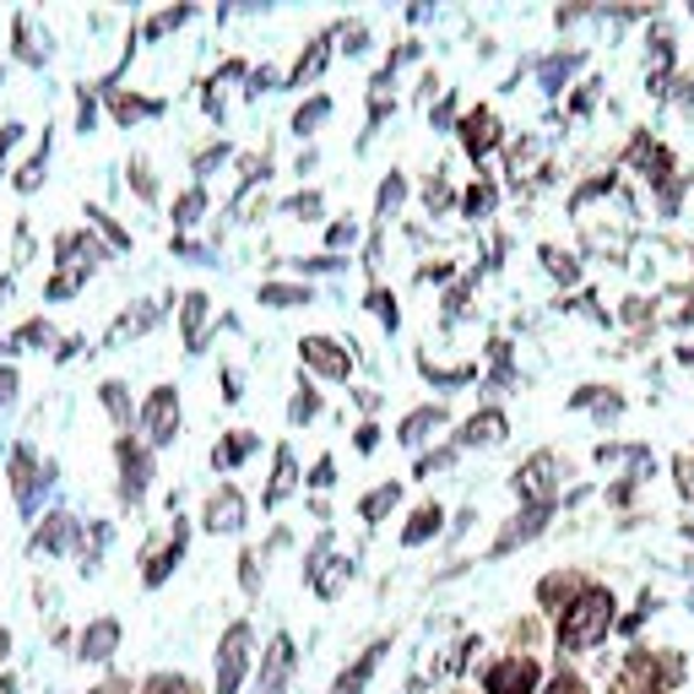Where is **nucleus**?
I'll return each mask as SVG.
<instances>
[{"label":"nucleus","instance_id":"obj_35","mask_svg":"<svg viewBox=\"0 0 694 694\" xmlns=\"http://www.w3.org/2000/svg\"><path fill=\"white\" fill-rule=\"evenodd\" d=\"M493 202H499L493 185H472V190H467V217H489Z\"/></svg>","mask_w":694,"mask_h":694},{"label":"nucleus","instance_id":"obj_28","mask_svg":"<svg viewBox=\"0 0 694 694\" xmlns=\"http://www.w3.org/2000/svg\"><path fill=\"white\" fill-rule=\"evenodd\" d=\"M402 202H408V185H402V174H391V179L380 185V196H374V212H380V217H397Z\"/></svg>","mask_w":694,"mask_h":694},{"label":"nucleus","instance_id":"obj_26","mask_svg":"<svg viewBox=\"0 0 694 694\" xmlns=\"http://www.w3.org/2000/svg\"><path fill=\"white\" fill-rule=\"evenodd\" d=\"M115 115H120L125 125L147 120V115H164V98H120V92H115Z\"/></svg>","mask_w":694,"mask_h":694},{"label":"nucleus","instance_id":"obj_11","mask_svg":"<svg viewBox=\"0 0 694 694\" xmlns=\"http://www.w3.org/2000/svg\"><path fill=\"white\" fill-rule=\"evenodd\" d=\"M115 646H120V618H92L82 629V662H109L115 656Z\"/></svg>","mask_w":694,"mask_h":694},{"label":"nucleus","instance_id":"obj_46","mask_svg":"<svg viewBox=\"0 0 694 694\" xmlns=\"http://www.w3.org/2000/svg\"><path fill=\"white\" fill-rule=\"evenodd\" d=\"M17 136H22V125H6V130H0V153H11V147H17Z\"/></svg>","mask_w":694,"mask_h":694},{"label":"nucleus","instance_id":"obj_43","mask_svg":"<svg viewBox=\"0 0 694 694\" xmlns=\"http://www.w3.org/2000/svg\"><path fill=\"white\" fill-rule=\"evenodd\" d=\"M240 580H245V592H255V586H261V575H255V554H245V559H240Z\"/></svg>","mask_w":694,"mask_h":694},{"label":"nucleus","instance_id":"obj_19","mask_svg":"<svg viewBox=\"0 0 694 694\" xmlns=\"http://www.w3.org/2000/svg\"><path fill=\"white\" fill-rule=\"evenodd\" d=\"M315 293H310V283H266L261 287V304H272V310H293V304H310Z\"/></svg>","mask_w":694,"mask_h":694},{"label":"nucleus","instance_id":"obj_25","mask_svg":"<svg viewBox=\"0 0 694 694\" xmlns=\"http://www.w3.org/2000/svg\"><path fill=\"white\" fill-rule=\"evenodd\" d=\"M202 321H206V293H185V348H202Z\"/></svg>","mask_w":694,"mask_h":694},{"label":"nucleus","instance_id":"obj_30","mask_svg":"<svg viewBox=\"0 0 694 694\" xmlns=\"http://www.w3.org/2000/svg\"><path fill=\"white\" fill-rule=\"evenodd\" d=\"M179 554H185V531H174V543H168L164 554H158V565L147 570V586H164V575L179 565Z\"/></svg>","mask_w":694,"mask_h":694},{"label":"nucleus","instance_id":"obj_36","mask_svg":"<svg viewBox=\"0 0 694 694\" xmlns=\"http://www.w3.org/2000/svg\"><path fill=\"white\" fill-rule=\"evenodd\" d=\"M315 412H321V397H315L310 385H299V397L287 402V418H293V423H304V418H315Z\"/></svg>","mask_w":694,"mask_h":694},{"label":"nucleus","instance_id":"obj_31","mask_svg":"<svg viewBox=\"0 0 694 694\" xmlns=\"http://www.w3.org/2000/svg\"><path fill=\"white\" fill-rule=\"evenodd\" d=\"M283 217H293V223H315V217H321V190H304V196L283 202Z\"/></svg>","mask_w":694,"mask_h":694},{"label":"nucleus","instance_id":"obj_14","mask_svg":"<svg viewBox=\"0 0 694 694\" xmlns=\"http://www.w3.org/2000/svg\"><path fill=\"white\" fill-rule=\"evenodd\" d=\"M505 434H510V423H505V412H493V408L461 423V446H499Z\"/></svg>","mask_w":694,"mask_h":694},{"label":"nucleus","instance_id":"obj_4","mask_svg":"<svg viewBox=\"0 0 694 694\" xmlns=\"http://www.w3.org/2000/svg\"><path fill=\"white\" fill-rule=\"evenodd\" d=\"M141 423H147V440H153V446H168V440L179 434V397H174V385H158V391L147 397Z\"/></svg>","mask_w":694,"mask_h":694},{"label":"nucleus","instance_id":"obj_16","mask_svg":"<svg viewBox=\"0 0 694 694\" xmlns=\"http://www.w3.org/2000/svg\"><path fill=\"white\" fill-rule=\"evenodd\" d=\"M440 423H446V408H418L402 418V434H397V440H402V446H423Z\"/></svg>","mask_w":694,"mask_h":694},{"label":"nucleus","instance_id":"obj_39","mask_svg":"<svg viewBox=\"0 0 694 694\" xmlns=\"http://www.w3.org/2000/svg\"><path fill=\"white\" fill-rule=\"evenodd\" d=\"M673 472H678V489H684V499H694V456H678V461H673Z\"/></svg>","mask_w":694,"mask_h":694},{"label":"nucleus","instance_id":"obj_24","mask_svg":"<svg viewBox=\"0 0 694 694\" xmlns=\"http://www.w3.org/2000/svg\"><path fill=\"white\" fill-rule=\"evenodd\" d=\"M543 266H548V277H559V283H580V261L565 255L559 245H543Z\"/></svg>","mask_w":694,"mask_h":694},{"label":"nucleus","instance_id":"obj_42","mask_svg":"<svg viewBox=\"0 0 694 694\" xmlns=\"http://www.w3.org/2000/svg\"><path fill=\"white\" fill-rule=\"evenodd\" d=\"M223 158H228V147H223V141H217V147H206L202 158H196V174H206V168H212V164H223Z\"/></svg>","mask_w":694,"mask_h":694},{"label":"nucleus","instance_id":"obj_10","mask_svg":"<svg viewBox=\"0 0 694 694\" xmlns=\"http://www.w3.org/2000/svg\"><path fill=\"white\" fill-rule=\"evenodd\" d=\"M120 493L136 505L141 493H147V478H153V461H147V450H136L130 440H120Z\"/></svg>","mask_w":694,"mask_h":694},{"label":"nucleus","instance_id":"obj_18","mask_svg":"<svg viewBox=\"0 0 694 694\" xmlns=\"http://www.w3.org/2000/svg\"><path fill=\"white\" fill-rule=\"evenodd\" d=\"M575 71H580V49L548 55V60H543V92H565V82H570Z\"/></svg>","mask_w":694,"mask_h":694},{"label":"nucleus","instance_id":"obj_9","mask_svg":"<svg viewBox=\"0 0 694 694\" xmlns=\"http://www.w3.org/2000/svg\"><path fill=\"white\" fill-rule=\"evenodd\" d=\"M287 678H293V641L277 635L266 662H261V694H287Z\"/></svg>","mask_w":694,"mask_h":694},{"label":"nucleus","instance_id":"obj_33","mask_svg":"<svg viewBox=\"0 0 694 694\" xmlns=\"http://www.w3.org/2000/svg\"><path fill=\"white\" fill-rule=\"evenodd\" d=\"M104 408L115 412V423H120V429H130V402H125L120 380H109V385H104Z\"/></svg>","mask_w":694,"mask_h":694},{"label":"nucleus","instance_id":"obj_44","mask_svg":"<svg viewBox=\"0 0 694 694\" xmlns=\"http://www.w3.org/2000/svg\"><path fill=\"white\" fill-rule=\"evenodd\" d=\"M17 397V369H0V408Z\"/></svg>","mask_w":694,"mask_h":694},{"label":"nucleus","instance_id":"obj_15","mask_svg":"<svg viewBox=\"0 0 694 694\" xmlns=\"http://www.w3.org/2000/svg\"><path fill=\"white\" fill-rule=\"evenodd\" d=\"M77 543V521L71 516H49L39 531H33V554H66Z\"/></svg>","mask_w":694,"mask_h":694},{"label":"nucleus","instance_id":"obj_40","mask_svg":"<svg viewBox=\"0 0 694 694\" xmlns=\"http://www.w3.org/2000/svg\"><path fill=\"white\" fill-rule=\"evenodd\" d=\"M353 240H359V228H353V223H331V234H326V245H331V250L353 245Z\"/></svg>","mask_w":694,"mask_h":694},{"label":"nucleus","instance_id":"obj_21","mask_svg":"<svg viewBox=\"0 0 694 694\" xmlns=\"http://www.w3.org/2000/svg\"><path fill=\"white\" fill-rule=\"evenodd\" d=\"M326 55H331V43L326 39H315L310 43V55L293 66V77H287V87H304V82H315L321 77V66H326Z\"/></svg>","mask_w":694,"mask_h":694},{"label":"nucleus","instance_id":"obj_38","mask_svg":"<svg viewBox=\"0 0 694 694\" xmlns=\"http://www.w3.org/2000/svg\"><path fill=\"white\" fill-rule=\"evenodd\" d=\"M179 22H190V6H179V11H158V17L147 22V39H164L168 28H179Z\"/></svg>","mask_w":694,"mask_h":694},{"label":"nucleus","instance_id":"obj_37","mask_svg":"<svg viewBox=\"0 0 694 694\" xmlns=\"http://www.w3.org/2000/svg\"><path fill=\"white\" fill-rule=\"evenodd\" d=\"M43 164H49V136H43V147H39V158L17 174V190H39V179H43Z\"/></svg>","mask_w":694,"mask_h":694},{"label":"nucleus","instance_id":"obj_32","mask_svg":"<svg viewBox=\"0 0 694 694\" xmlns=\"http://www.w3.org/2000/svg\"><path fill=\"white\" fill-rule=\"evenodd\" d=\"M202 206H206V190H185V196L174 202V223H179V228H190V223L202 217Z\"/></svg>","mask_w":694,"mask_h":694},{"label":"nucleus","instance_id":"obj_13","mask_svg":"<svg viewBox=\"0 0 694 694\" xmlns=\"http://www.w3.org/2000/svg\"><path fill=\"white\" fill-rule=\"evenodd\" d=\"M461 147H467L472 158H483V153L499 147V120H493L489 109H478V115H467V120H461Z\"/></svg>","mask_w":694,"mask_h":694},{"label":"nucleus","instance_id":"obj_47","mask_svg":"<svg viewBox=\"0 0 694 694\" xmlns=\"http://www.w3.org/2000/svg\"><path fill=\"white\" fill-rule=\"evenodd\" d=\"M6 646H11V635H6V629H0V656H6Z\"/></svg>","mask_w":694,"mask_h":694},{"label":"nucleus","instance_id":"obj_6","mask_svg":"<svg viewBox=\"0 0 694 694\" xmlns=\"http://www.w3.org/2000/svg\"><path fill=\"white\" fill-rule=\"evenodd\" d=\"M55 467H33V456L28 450H17V461H11V483H17V505H22V516H33L39 510V489H49L55 478H49Z\"/></svg>","mask_w":694,"mask_h":694},{"label":"nucleus","instance_id":"obj_22","mask_svg":"<svg viewBox=\"0 0 694 694\" xmlns=\"http://www.w3.org/2000/svg\"><path fill=\"white\" fill-rule=\"evenodd\" d=\"M153 321H158V310H153V304H147V310H136V315H120V321L109 326V348H120L125 336H141Z\"/></svg>","mask_w":694,"mask_h":694},{"label":"nucleus","instance_id":"obj_1","mask_svg":"<svg viewBox=\"0 0 694 694\" xmlns=\"http://www.w3.org/2000/svg\"><path fill=\"white\" fill-rule=\"evenodd\" d=\"M608 629H613V592L586 586L570 608H565V618H559V646H565V652H592Z\"/></svg>","mask_w":694,"mask_h":694},{"label":"nucleus","instance_id":"obj_48","mask_svg":"<svg viewBox=\"0 0 694 694\" xmlns=\"http://www.w3.org/2000/svg\"><path fill=\"white\" fill-rule=\"evenodd\" d=\"M678 359H684V364H694V348H684V353H678Z\"/></svg>","mask_w":694,"mask_h":694},{"label":"nucleus","instance_id":"obj_17","mask_svg":"<svg viewBox=\"0 0 694 694\" xmlns=\"http://www.w3.org/2000/svg\"><path fill=\"white\" fill-rule=\"evenodd\" d=\"M293 483H299V467H293V450H277V472H272V489H266V510H277L287 493H293Z\"/></svg>","mask_w":694,"mask_h":694},{"label":"nucleus","instance_id":"obj_23","mask_svg":"<svg viewBox=\"0 0 694 694\" xmlns=\"http://www.w3.org/2000/svg\"><path fill=\"white\" fill-rule=\"evenodd\" d=\"M250 450H255V434H250V429H240L234 440H223V446L212 450V467H240Z\"/></svg>","mask_w":694,"mask_h":694},{"label":"nucleus","instance_id":"obj_27","mask_svg":"<svg viewBox=\"0 0 694 694\" xmlns=\"http://www.w3.org/2000/svg\"><path fill=\"white\" fill-rule=\"evenodd\" d=\"M397 499H402V489H397V483H380V489H374L364 505H359V516H364V521H380V516H385Z\"/></svg>","mask_w":694,"mask_h":694},{"label":"nucleus","instance_id":"obj_3","mask_svg":"<svg viewBox=\"0 0 694 694\" xmlns=\"http://www.w3.org/2000/svg\"><path fill=\"white\" fill-rule=\"evenodd\" d=\"M554 472H559L554 450H537L527 467L516 472V493H521L527 505H554Z\"/></svg>","mask_w":694,"mask_h":694},{"label":"nucleus","instance_id":"obj_45","mask_svg":"<svg viewBox=\"0 0 694 694\" xmlns=\"http://www.w3.org/2000/svg\"><path fill=\"white\" fill-rule=\"evenodd\" d=\"M380 446V429H374V423H364V429H359V450H374Z\"/></svg>","mask_w":694,"mask_h":694},{"label":"nucleus","instance_id":"obj_2","mask_svg":"<svg viewBox=\"0 0 694 694\" xmlns=\"http://www.w3.org/2000/svg\"><path fill=\"white\" fill-rule=\"evenodd\" d=\"M250 667V624H228L223 646H217V694H240Z\"/></svg>","mask_w":694,"mask_h":694},{"label":"nucleus","instance_id":"obj_12","mask_svg":"<svg viewBox=\"0 0 694 694\" xmlns=\"http://www.w3.org/2000/svg\"><path fill=\"white\" fill-rule=\"evenodd\" d=\"M391 652V641H374V646H369L364 656H359V662H353V667H348V673H342V678H336V684H331V694H364L369 690V678H374V667H380V656Z\"/></svg>","mask_w":694,"mask_h":694},{"label":"nucleus","instance_id":"obj_5","mask_svg":"<svg viewBox=\"0 0 694 694\" xmlns=\"http://www.w3.org/2000/svg\"><path fill=\"white\" fill-rule=\"evenodd\" d=\"M483 690L489 694H531L537 690V662H531V656H505V662H493L489 678H483Z\"/></svg>","mask_w":694,"mask_h":694},{"label":"nucleus","instance_id":"obj_41","mask_svg":"<svg viewBox=\"0 0 694 694\" xmlns=\"http://www.w3.org/2000/svg\"><path fill=\"white\" fill-rule=\"evenodd\" d=\"M310 483H315V489H331V483H336V467H331V456H321V461H315Z\"/></svg>","mask_w":694,"mask_h":694},{"label":"nucleus","instance_id":"obj_8","mask_svg":"<svg viewBox=\"0 0 694 694\" xmlns=\"http://www.w3.org/2000/svg\"><path fill=\"white\" fill-rule=\"evenodd\" d=\"M206 527H212V531H240V527H245V493L223 483V489L206 499Z\"/></svg>","mask_w":694,"mask_h":694},{"label":"nucleus","instance_id":"obj_20","mask_svg":"<svg viewBox=\"0 0 694 694\" xmlns=\"http://www.w3.org/2000/svg\"><path fill=\"white\" fill-rule=\"evenodd\" d=\"M440 521H446V510H440V505H423V510L412 516V527L402 531V543H408V548H418V543H429V537L440 531Z\"/></svg>","mask_w":694,"mask_h":694},{"label":"nucleus","instance_id":"obj_7","mask_svg":"<svg viewBox=\"0 0 694 694\" xmlns=\"http://www.w3.org/2000/svg\"><path fill=\"white\" fill-rule=\"evenodd\" d=\"M299 359H304L310 369H321L326 380H348V364H353L331 336H310V342H299Z\"/></svg>","mask_w":694,"mask_h":694},{"label":"nucleus","instance_id":"obj_34","mask_svg":"<svg viewBox=\"0 0 694 694\" xmlns=\"http://www.w3.org/2000/svg\"><path fill=\"white\" fill-rule=\"evenodd\" d=\"M369 310L380 315V326H385V331H397V321H402V315H397V299H391L385 287H374V293H369Z\"/></svg>","mask_w":694,"mask_h":694},{"label":"nucleus","instance_id":"obj_49","mask_svg":"<svg viewBox=\"0 0 694 694\" xmlns=\"http://www.w3.org/2000/svg\"><path fill=\"white\" fill-rule=\"evenodd\" d=\"M684 537H694V521H690V527H684Z\"/></svg>","mask_w":694,"mask_h":694},{"label":"nucleus","instance_id":"obj_29","mask_svg":"<svg viewBox=\"0 0 694 694\" xmlns=\"http://www.w3.org/2000/svg\"><path fill=\"white\" fill-rule=\"evenodd\" d=\"M326 120H331V98H310V104L293 115V130H299V136H310L315 125H326Z\"/></svg>","mask_w":694,"mask_h":694}]
</instances>
